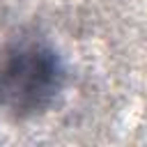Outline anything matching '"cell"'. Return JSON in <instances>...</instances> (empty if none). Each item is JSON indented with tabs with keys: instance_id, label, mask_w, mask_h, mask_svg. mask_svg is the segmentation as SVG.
Instances as JSON below:
<instances>
[{
	"instance_id": "obj_1",
	"label": "cell",
	"mask_w": 147,
	"mask_h": 147,
	"mask_svg": "<svg viewBox=\"0 0 147 147\" xmlns=\"http://www.w3.org/2000/svg\"><path fill=\"white\" fill-rule=\"evenodd\" d=\"M57 57L44 46L28 44L11 48L0 60V106L14 115L44 110L60 90Z\"/></svg>"
}]
</instances>
